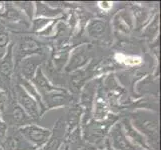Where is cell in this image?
I'll use <instances>...</instances> for the list:
<instances>
[{
  "label": "cell",
  "mask_w": 161,
  "mask_h": 150,
  "mask_svg": "<svg viewBox=\"0 0 161 150\" xmlns=\"http://www.w3.org/2000/svg\"><path fill=\"white\" fill-rule=\"evenodd\" d=\"M133 127L146 138L151 146L158 150L159 143V120L157 115L150 114L146 111H138L132 114Z\"/></svg>",
  "instance_id": "obj_1"
},
{
  "label": "cell",
  "mask_w": 161,
  "mask_h": 150,
  "mask_svg": "<svg viewBox=\"0 0 161 150\" xmlns=\"http://www.w3.org/2000/svg\"><path fill=\"white\" fill-rule=\"evenodd\" d=\"M42 50L43 45L35 38L31 36H22L18 42L15 52L13 50L15 68L17 67V65L22 60H24L27 57L33 56V55H39L42 53Z\"/></svg>",
  "instance_id": "obj_2"
},
{
  "label": "cell",
  "mask_w": 161,
  "mask_h": 150,
  "mask_svg": "<svg viewBox=\"0 0 161 150\" xmlns=\"http://www.w3.org/2000/svg\"><path fill=\"white\" fill-rule=\"evenodd\" d=\"M18 131L33 148L43 146L51 136L50 130L36 124H30L21 127L18 129Z\"/></svg>",
  "instance_id": "obj_3"
},
{
  "label": "cell",
  "mask_w": 161,
  "mask_h": 150,
  "mask_svg": "<svg viewBox=\"0 0 161 150\" xmlns=\"http://www.w3.org/2000/svg\"><path fill=\"white\" fill-rule=\"evenodd\" d=\"M15 99L16 102L20 105V107L25 111L33 122L40 120L42 115L37 102L27 93V91L19 83L15 85Z\"/></svg>",
  "instance_id": "obj_4"
},
{
  "label": "cell",
  "mask_w": 161,
  "mask_h": 150,
  "mask_svg": "<svg viewBox=\"0 0 161 150\" xmlns=\"http://www.w3.org/2000/svg\"><path fill=\"white\" fill-rule=\"evenodd\" d=\"M7 109L5 110V112L3 113L4 116H2L3 120L5 121V123L8 125H11L13 127H24L27 125L32 124V119L29 117L25 111L20 107V105L16 102L12 101L7 105Z\"/></svg>",
  "instance_id": "obj_5"
},
{
  "label": "cell",
  "mask_w": 161,
  "mask_h": 150,
  "mask_svg": "<svg viewBox=\"0 0 161 150\" xmlns=\"http://www.w3.org/2000/svg\"><path fill=\"white\" fill-rule=\"evenodd\" d=\"M14 44L10 43L6 48L4 56L0 59V87L9 88L15 70L13 57Z\"/></svg>",
  "instance_id": "obj_6"
},
{
  "label": "cell",
  "mask_w": 161,
  "mask_h": 150,
  "mask_svg": "<svg viewBox=\"0 0 161 150\" xmlns=\"http://www.w3.org/2000/svg\"><path fill=\"white\" fill-rule=\"evenodd\" d=\"M110 142L115 150H144L139 146L135 145L122 128L121 123H116L110 130Z\"/></svg>",
  "instance_id": "obj_7"
},
{
  "label": "cell",
  "mask_w": 161,
  "mask_h": 150,
  "mask_svg": "<svg viewBox=\"0 0 161 150\" xmlns=\"http://www.w3.org/2000/svg\"><path fill=\"white\" fill-rule=\"evenodd\" d=\"M41 98L47 110L61 106H66V105L70 104L72 101L71 94L68 91L64 90L63 88L59 87L57 89L43 95Z\"/></svg>",
  "instance_id": "obj_8"
},
{
  "label": "cell",
  "mask_w": 161,
  "mask_h": 150,
  "mask_svg": "<svg viewBox=\"0 0 161 150\" xmlns=\"http://www.w3.org/2000/svg\"><path fill=\"white\" fill-rule=\"evenodd\" d=\"M32 148L19 131L6 134L4 140L0 143V150H30Z\"/></svg>",
  "instance_id": "obj_9"
},
{
  "label": "cell",
  "mask_w": 161,
  "mask_h": 150,
  "mask_svg": "<svg viewBox=\"0 0 161 150\" xmlns=\"http://www.w3.org/2000/svg\"><path fill=\"white\" fill-rule=\"evenodd\" d=\"M40 63H41V57L39 55H33V56L27 57L24 60H22L17 65L20 67V72H21L20 77L25 80L31 81L33 77H34L37 69L39 68Z\"/></svg>",
  "instance_id": "obj_10"
},
{
  "label": "cell",
  "mask_w": 161,
  "mask_h": 150,
  "mask_svg": "<svg viewBox=\"0 0 161 150\" xmlns=\"http://www.w3.org/2000/svg\"><path fill=\"white\" fill-rule=\"evenodd\" d=\"M121 125H122V128H123L125 135L128 137L130 140H132L135 145L139 146L142 149L144 148L146 150H149V145H148L146 138L133 127L131 121L129 119H127V118L123 119L121 122Z\"/></svg>",
  "instance_id": "obj_11"
},
{
  "label": "cell",
  "mask_w": 161,
  "mask_h": 150,
  "mask_svg": "<svg viewBox=\"0 0 161 150\" xmlns=\"http://www.w3.org/2000/svg\"><path fill=\"white\" fill-rule=\"evenodd\" d=\"M88 51H86V46L82 45L78 48H76L73 52L71 53V57L69 59V62L67 66L65 67V70L67 72H72L82 67L85 65L88 61Z\"/></svg>",
  "instance_id": "obj_12"
},
{
  "label": "cell",
  "mask_w": 161,
  "mask_h": 150,
  "mask_svg": "<svg viewBox=\"0 0 161 150\" xmlns=\"http://www.w3.org/2000/svg\"><path fill=\"white\" fill-rule=\"evenodd\" d=\"M30 82L33 84V86L36 88V90L40 94L41 97L58 88L56 86H54L53 84H51V82L48 80V78L45 76V74L43 73V71L40 67L37 69L34 77H33Z\"/></svg>",
  "instance_id": "obj_13"
},
{
  "label": "cell",
  "mask_w": 161,
  "mask_h": 150,
  "mask_svg": "<svg viewBox=\"0 0 161 150\" xmlns=\"http://www.w3.org/2000/svg\"><path fill=\"white\" fill-rule=\"evenodd\" d=\"M87 32L93 39H103L108 33V24L102 19H93L87 26Z\"/></svg>",
  "instance_id": "obj_14"
},
{
  "label": "cell",
  "mask_w": 161,
  "mask_h": 150,
  "mask_svg": "<svg viewBox=\"0 0 161 150\" xmlns=\"http://www.w3.org/2000/svg\"><path fill=\"white\" fill-rule=\"evenodd\" d=\"M96 87H97V85L94 84V82H89L84 87V89H83V91H82L81 103H82L83 106L85 107V109L87 110L86 114L84 115V120H85L86 117L88 119V117L90 116L91 109H92L93 104H94V99H95Z\"/></svg>",
  "instance_id": "obj_15"
},
{
  "label": "cell",
  "mask_w": 161,
  "mask_h": 150,
  "mask_svg": "<svg viewBox=\"0 0 161 150\" xmlns=\"http://www.w3.org/2000/svg\"><path fill=\"white\" fill-rule=\"evenodd\" d=\"M63 13L62 9L59 8H53L49 6L48 4L43 2H35V12L34 15L36 18L42 17V18H55L57 16L61 15Z\"/></svg>",
  "instance_id": "obj_16"
},
{
  "label": "cell",
  "mask_w": 161,
  "mask_h": 150,
  "mask_svg": "<svg viewBox=\"0 0 161 150\" xmlns=\"http://www.w3.org/2000/svg\"><path fill=\"white\" fill-rule=\"evenodd\" d=\"M113 25L114 28L118 31L129 33L132 27V17L125 11H121L114 17Z\"/></svg>",
  "instance_id": "obj_17"
},
{
  "label": "cell",
  "mask_w": 161,
  "mask_h": 150,
  "mask_svg": "<svg viewBox=\"0 0 161 150\" xmlns=\"http://www.w3.org/2000/svg\"><path fill=\"white\" fill-rule=\"evenodd\" d=\"M107 113H108V106L106 101L103 98L98 97L95 100V102H94V113H93L94 119L97 121L104 120L106 118Z\"/></svg>",
  "instance_id": "obj_18"
},
{
  "label": "cell",
  "mask_w": 161,
  "mask_h": 150,
  "mask_svg": "<svg viewBox=\"0 0 161 150\" xmlns=\"http://www.w3.org/2000/svg\"><path fill=\"white\" fill-rule=\"evenodd\" d=\"M132 11H133V14H134L135 25L137 27V29H141L142 27L147 23L148 18H149L147 10L139 6V5H134V6L132 7Z\"/></svg>",
  "instance_id": "obj_19"
},
{
  "label": "cell",
  "mask_w": 161,
  "mask_h": 150,
  "mask_svg": "<svg viewBox=\"0 0 161 150\" xmlns=\"http://www.w3.org/2000/svg\"><path fill=\"white\" fill-rule=\"evenodd\" d=\"M158 30H159V15L156 14L155 17L152 19V21L149 23V25L144 29V31L142 32V35L145 38H148V39H152L153 37H155L158 34Z\"/></svg>",
  "instance_id": "obj_20"
},
{
  "label": "cell",
  "mask_w": 161,
  "mask_h": 150,
  "mask_svg": "<svg viewBox=\"0 0 161 150\" xmlns=\"http://www.w3.org/2000/svg\"><path fill=\"white\" fill-rule=\"evenodd\" d=\"M55 21V19H51V18H42V17H38L35 18L32 21V27H31V31L32 32H37L39 34L40 32H42L43 30H45L47 27L52 24Z\"/></svg>",
  "instance_id": "obj_21"
},
{
  "label": "cell",
  "mask_w": 161,
  "mask_h": 150,
  "mask_svg": "<svg viewBox=\"0 0 161 150\" xmlns=\"http://www.w3.org/2000/svg\"><path fill=\"white\" fill-rule=\"evenodd\" d=\"M14 6L17 7L24 14L25 17L31 21L33 15H34V8H33L32 2H15Z\"/></svg>",
  "instance_id": "obj_22"
},
{
  "label": "cell",
  "mask_w": 161,
  "mask_h": 150,
  "mask_svg": "<svg viewBox=\"0 0 161 150\" xmlns=\"http://www.w3.org/2000/svg\"><path fill=\"white\" fill-rule=\"evenodd\" d=\"M9 43V34L4 27L0 26V49H6Z\"/></svg>",
  "instance_id": "obj_23"
},
{
  "label": "cell",
  "mask_w": 161,
  "mask_h": 150,
  "mask_svg": "<svg viewBox=\"0 0 161 150\" xmlns=\"http://www.w3.org/2000/svg\"><path fill=\"white\" fill-rule=\"evenodd\" d=\"M8 132V126L3 120V117L1 116V112H0V143H1L4 138L6 137V134Z\"/></svg>",
  "instance_id": "obj_24"
},
{
  "label": "cell",
  "mask_w": 161,
  "mask_h": 150,
  "mask_svg": "<svg viewBox=\"0 0 161 150\" xmlns=\"http://www.w3.org/2000/svg\"><path fill=\"white\" fill-rule=\"evenodd\" d=\"M5 102V97H4V94L0 91V107L3 106V104Z\"/></svg>",
  "instance_id": "obj_25"
}]
</instances>
